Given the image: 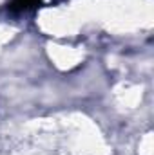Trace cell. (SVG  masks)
Here are the masks:
<instances>
[{"label": "cell", "instance_id": "cell-1", "mask_svg": "<svg viewBox=\"0 0 154 155\" xmlns=\"http://www.w3.org/2000/svg\"><path fill=\"white\" fill-rule=\"evenodd\" d=\"M44 0H11L9 2V11L11 13H29L37 9Z\"/></svg>", "mask_w": 154, "mask_h": 155}]
</instances>
